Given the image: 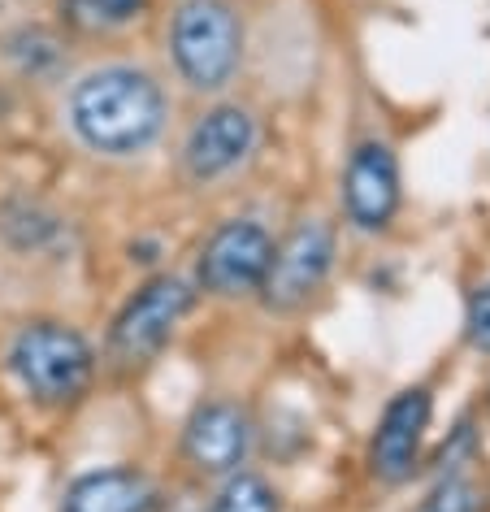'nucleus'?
I'll use <instances>...</instances> for the list:
<instances>
[{"mask_svg": "<svg viewBox=\"0 0 490 512\" xmlns=\"http://www.w3.org/2000/svg\"><path fill=\"white\" fill-rule=\"evenodd\" d=\"M9 369L27 387L31 400L61 408L87 395L96 374V356L79 330L61 322H31L18 330L14 348H9Z\"/></svg>", "mask_w": 490, "mask_h": 512, "instance_id": "f03ea898", "label": "nucleus"}, {"mask_svg": "<svg viewBox=\"0 0 490 512\" xmlns=\"http://www.w3.org/2000/svg\"><path fill=\"white\" fill-rule=\"evenodd\" d=\"M464 335L477 352H490V283L477 287L469 296V313H464Z\"/></svg>", "mask_w": 490, "mask_h": 512, "instance_id": "2eb2a0df", "label": "nucleus"}, {"mask_svg": "<svg viewBox=\"0 0 490 512\" xmlns=\"http://www.w3.org/2000/svg\"><path fill=\"white\" fill-rule=\"evenodd\" d=\"M252 447V426L248 413L226 400L200 404L187 421L183 452L200 473H235Z\"/></svg>", "mask_w": 490, "mask_h": 512, "instance_id": "9d476101", "label": "nucleus"}, {"mask_svg": "<svg viewBox=\"0 0 490 512\" xmlns=\"http://www.w3.org/2000/svg\"><path fill=\"white\" fill-rule=\"evenodd\" d=\"M417 512H486V491L464 473H447L438 486L421 499Z\"/></svg>", "mask_w": 490, "mask_h": 512, "instance_id": "4468645a", "label": "nucleus"}, {"mask_svg": "<svg viewBox=\"0 0 490 512\" xmlns=\"http://www.w3.org/2000/svg\"><path fill=\"white\" fill-rule=\"evenodd\" d=\"M61 512H157V491L139 469H96L70 482Z\"/></svg>", "mask_w": 490, "mask_h": 512, "instance_id": "9b49d317", "label": "nucleus"}, {"mask_svg": "<svg viewBox=\"0 0 490 512\" xmlns=\"http://www.w3.org/2000/svg\"><path fill=\"white\" fill-rule=\"evenodd\" d=\"M269 261H274V239L265 226L248 222H226L217 226L200 252V283L213 296H252L261 291Z\"/></svg>", "mask_w": 490, "mask_h": 512, "instance_id": "423d86ee", "label": "nucleus"}, {"mask_svg": "<svg viewBox=\"0 0 490 512\" xmlns=\"http://www.w3.org/2000/svg\"><path fill=\"white\" fill-rule=\"evenodd\" d=\"M425 426H430V391L425 387L399 391L395 400L382 408V421H378V430H373V447H369V465L382 482L399 486L412 478Z\"/></svg>", "mask_w": 490, "mask_h": 512, "instance_id": "1a4fd4ad", "label": "nucleus"}, {"mask_svg": "<svg viewBox=\"0 0 490 512\" xmlns=\"http://www.w3.org/2000/svg\"><path fill=\"white\" fill-rule=\"evenodd\" d=\"M191 287L183 278H152L126 300V309L113 317V330H109V361L122 365V369H135V365H148L165 343H170L174 326L187 317L191 309Z\"/></svg>", "mask_w": 490, "mask_h": 512, "instance_id": "20e7f679", "label": "nucleus"}, {"mask_svg": "<svg viewBox=\"0 0 490 512\" xmlns=\"http://www.w3.org/2000/svg\"><path fill=\"white\" fill-rule=\"evenodd\" d=\"M209 512H278V495L256 473H230Z\"/></svg>", "mask_w": 490, "mask_h": 512, "instance_id": "ddd939ff", "label": "nucleus"}, {"mask_svg": "<svg viewBox=\"0 0 490 512\" xmlns=\"http://www.w3.org/2000/svg\"><path fill=\"white\" fill-rule=\"evenodd\" d=\"M148 0H61V14L79 31H118L144 14Z\"/></svg>", "mask_w": 490, "mask_h": 512, "instance_id": "f8f14e48", "label": "nucleus"}, {"mask_svg": "<svg viewBox=\"0 0 490 512\" xmlns=\"http://www.w3.org/2000/svg\"><path fill=\"white\" fill-rule=\"evenodd\" d=\"M70 126L92 152L131 157V152H144L161 135L165 92L144 70H131V66L96 70L74 87Z\"/></svg>", "mask_w": 490, "mask_h": 512, "instance_id": "f257e3e1", "label": "nucleus"}, {"mask_svg": "<svg viewBox=\"0 0 490 512\" xmlns=\"http://www.w3.org/2000/svg\"><path fill=\"white\" fill-rule=\"evenodd\" d=\"M174 66L196 92H217L239 70L243 27L226 0H183L170 31Z\"/></svg>", "mask_w": 490, "mask_h": 512, "instance_id": "7ed1b4c3", "label": "nucleus"}, {"mask_svg": "<svg viewBox=\"0 0 490 512\" xmlns=\"http://www.w3.org/2000/svg\"><path fill=\"white\" fill-rule=\"evenodd\" d=\"M334 265V230L326 222H300L282 243H274V261L261 283V300L274 313H291L321 291Z\"/></svg>", "mask_w": 490, "mask_h": 512, "instance_id": "39448f33", "label": "nucleus"}, {"mask_svg": "<svg viewBox=\"0 0 490 512\" xmlns=\"http://www.w3.org/2000/svg\"><path fill=\"white\" fill-rule=\"evenodd\" d=\"M343 209H347V222L356 230H369V235L391 226V217L399 209V161L378 139L360 144L352 157H347Z\"/></svg>", "mask_w": 490, "mask_h": 512, "instance_id": "0eeeda50", "label": "nucleus"}, {"mask_svg": "<svg viewBox=\"0 0 490 512\" xmlns=\"http://www.w3.org/2000/svg\"><path fill=\"white\" fill-rule=\"evenodd\" d=\"M252 148H256L252 113L239 105H217L191 126L183 161H187L191 178L213 183V178H226L230 170H239V165L252 157Z\"/></svg>", "mask_w": 490, "mask_h": 512, "instance_id": "6e6552de", "label": "nucleus"}]
</instances>
